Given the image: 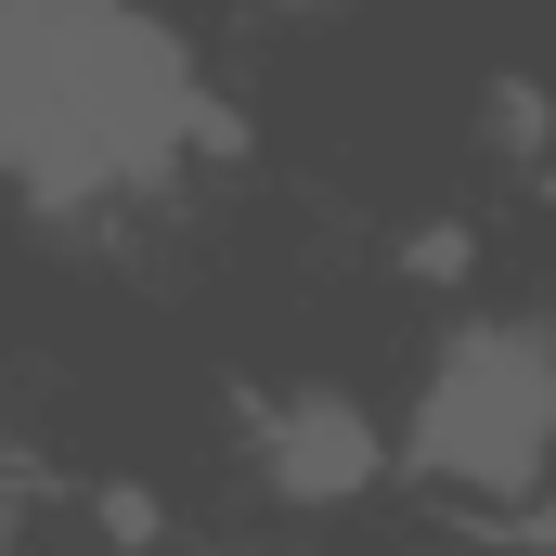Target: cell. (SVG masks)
<instances>
[{"label":"cell","instance_id":"cell-2","mask_svg":"<svg viewBox=\"0 0 556 556\" xmlns=\"http://www.w3.org/2000/svg\"><path fill=\"white\" fill-rule=\"evenodd\" d=\"M544 453H556V337L544 324L453 337L415 402V466L466 479V492H518V479H544Z\"/></svg>","mask_w":556,"mask_h":556},{"label":"cell","instance_id":"cell-1","mask_svg":"<svg viewBox=\"0 0 556 556\" xmlns=\"http://www.w3.org/2000/svg\"><path fill=\"white\" fill-rule=\"evenodd\" d=\"M207 130L220 104L142 0H0V168L26 207L155 194Z\"/></svg>","mask_w":556,"mask_h":556},{"label":"cell","instance_id":"cell-3","mask_svg":"<svg viewBox=\"0 0 556 556\" xmlns=\"http://www.w3.org/2000/svg\"><path fill=\"white\" fill-rule=\"evenodd\" d=\"M273 479L311 492V505L363 492V479H376V427L350 415V402H285V415H273Z\"/></svg>","mask_w":556,"mask_h":556}]
</instances>
